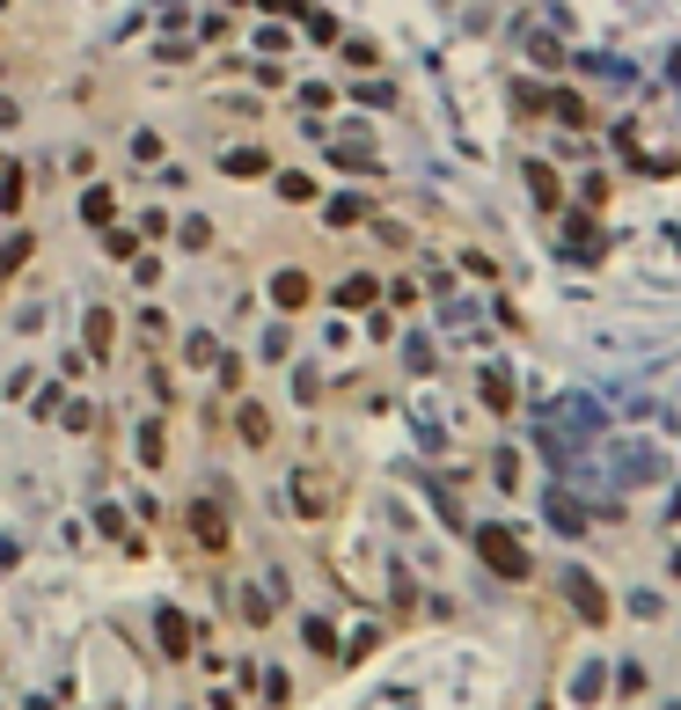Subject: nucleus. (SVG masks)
I'll list each match as a JSON object with an SVG mask.
<instances>
[{"mask_svg": "<svg viewBox=\"0 0 681 710\" xmlns=\"http://www.w3.org/2000/svg\"><path fill=\"white\" fill-rule=\"evenodd\" d=\"M520 184H528V198H536V205H542V213H550V221H557L564 205H572V198H564V176L550 169L542 154H528V162H520Z\"/></svg>", "mask_w": 681, "mask_h": 710, "instance_id": "nucleus-15", "label": "nucleus"}, {"mask_svg": "<svg viewBox=\"0 0 681 710\" xmlns=\"http://www.w3.org/2000/svg\"><path fill=\"white\" fill-rule=\"evenodd\" d=\"M609 198H615V184H609L601 169H586V176H579V205H586V213H601Z\"/></svg>", "mask_w": 681, "mask_h": 710, "instance_id": "nucleus-44", "label": "nucleus"}, {"mask_svg": "<svg viewBox=\"0 0 681 710\" xmlns=\"http://www.w3.org/2000/svg\"><path fill=\"white\" fill-rule=\"evenodd\" d=\"M344 96H352V103H360V110H403V88H396V81L389 74H374V81H352V88H344Z\"/></svg>", "mask_w": 681, "mask_h": 710, "instance_id": "nucleus-24", "label": "nucleus"}, {"mask_svg": "<svg viewBox=\"0 0 681 710\" xmlns=\"http://www.w3.org/2000/svg\"><path fill=\"white\" fill-rule=\"evenodd\" d=\"M125 338H132V352H169V344H176V322L162 316V308H140V316L125 322Z\"/></svg>", "mask_w": 681, "mask_h": 710, "instance_id": "nucleus-18", "label": "nucleus"}, {"mask_svg": "<svg viewBox=\"0 0 681 710\" xmlns=\"http://www.w3.org/2000/svg\"><path fill=\"white\" fill-rule=\"evenodd\" d=\"M542 125H557V132L586 140V132H601V110H594L579 88H550V110H542Z\"/></svg>", "mask_w": 681, "mask_h": 710, "instance_id": "nucleus-12", "label": "nucleus"}, {"mask_svg": "<svg viewBox=\"0 0 681 710\" xmlns=\"http://www.w3.org/2000/svg\"><path fill=\"white\" fill-rule=\"evenodd\" d=\"M154 644H162V660L169 666H191V652L206 644V630H198L176 601H162V608H154Z\"/></svg>", "mask_w": 681, "mask_h": 710, "instance_id": "nucleus-8", "label": "nucleus"}, {"mask_svg": "<svg viewBox=\"0 0 681 710\" xmlns=\"http://www.w3.org/2000/svg\"><path fill=\"white\" fill-rule=\"evenodd\" d=\"M322 395H330V374H322L316 359H293V403H301V411H316Z\"/></svg>", "mask_w": 681, "mask_h": 710, "instance_id": "nucleus-29", "label": "nucleus"}, {"mask_svg": "<svg viewBox=\"0 0 681 710\" xmlns=\"http://www.w3.org/2000/svg\"><path fill=\"white\" fill-rule=\"evenodd\" d=\"M491 484L520 490V454H513V447H491Z\"/></svg>", "mask_w": 681, "mask_h": 710, "instance_id": "nucleus-45", "label": "nucleus"}, {"mask_svg": "<svg viewBox=\"0 0 681 710\" xmlns=\"http://www.w3.org/2000/svg\"><path fill=\"white\" fill-rule=\"evenodd\" d=\"M338 103H344L338 81H301V88H293V110H301V118H330Z\"/></svg>", "mask_w": 681, "mask_h": 710, "instance_id": "nucleus-26", "label": "nucleus"}, {"mask_svg": "<svg viewBox=\"0 0 681 710\" xmlns=\"http://www.w3.org/2000/svg\"><path fill=\"white\" fill-rule=\"evenodd\" d=\"M344 498H352L344 469L316 462V454L286 469V520H301V528H330V520L344 513Z\"/></svg>", "mask_w": 681, "mask_h": 710, "instance_id": "nucleus-1", "label": "nucleus"}, {"mask_svg": "<svg viewBox=\"0 0 681 710\" xmlns=\"http://www.w3.org/2000/svg\"><path fill=\"white\" fill-rule=\"evenodd\" d=\"M667 520H681V498H674V513H667Z\"/></svg>", "mask_w": 681, "mask_h": 710, "instance_id": "nucleus-55", "label": "nucleus"}, {"mask_svg": "<svg viewBox=\"0 0 681 710\" xmlns=\"http://www.w3.org/2000/svg\"><path fill=\"white\" fill-rule=\"evenodd\" d=\"M227 608H235V623H243V630H271L279 601H271L265 579H235V587H227Z\"/></svg>", "mask_w": 681, "mask_h": 710, "instance_id": "nucleus-13", "label": "nucleus"}, {"mask_svg": "<svg viewBox=\"0 0 681 710\" xmlns=\"http://www.w3.org/2000/svg\"><path fill=\"white\" fill-rule=\"evenodd\" d=\"M301 29H308L316 45H338V15H322V8H301Z\"/></svg>", "mask_w": 681, "mask_h": 710, "instance_id": "nucleus-46", "label": "nucleus"}, {"mask_svg": "<svg viewBox=\"0 0 681 710\" xmlns=\"http://www.w3.org/2000/svg\"><path fill=\"white\" fill-rule=\"evenodd\" d=\"M674 579H681V549H674Z\"/></svg>", "mask_w": 681, "mask_h": 710, "instance_id": "nucleus-56", "label": "nucleus"}, {"mask_svg": "<svg viewBox=\"0 0 681 710\" xmlns=\"http://www.w3.org/2000/svg\"><path fill=\"white\" fill-rule=\"evenodd\" d=\"M265 359H293V322H271L265 330Z\"/></svg>", "mask_w": 681, "mask_h": 710, "instance_id": "nucleus-49", "label": "nucleus"}, {"mask_svg": "<svg viewBox=\"0 0 681 710\" xmlns=\"http://www.w3.org/2000/svg\"><path fill=\"white\" fill-rule=\"evenodd\" d=\"M477 557L491 564V571H498V579H506V587H528V579H536V557H528V542L513 535L506 520H484V528H477Z\"/></svg>", "mask_w": 681, "mask_h": 710, "instance_id": "nucleus-3", "label": "nucleus"}, {"mask_svg": "<svg viewBox=\"0 0 681 710\" xmlns=\"http://www.w3.org/2000/svg\"><path fill=\"white\" fill-rule=\"evenodd\" d=\"M81 227H118V184H89V191H81Z\"/></svg>", "mask_w": 681, "mask_h": 710, "instance_id": "nucleus-23", "label": "nucleus"}, {"mask_svg": "<svg viewBox=\"0 0 681 710\" xmlns=\"http://www.w3.org/2000/svg\"><path fill=\"white\" fill-rule=\"evenodd\" d=\"M23 198H30L23 162H8V154H0V213H8V221H23Z\"/></svg>", "mask_w": 681, "mask_h": 710, "instance_id": "nucleus-31", "label": "nucleus"}, {"mask_svg": "<svg viewBox=\"0 0 681 710\" xmlns=\"http://www.w3.org/2000/svg\"><path fill=\"white\" fill-rule=\"evenodd\" d=\"M249 45L265 51V59H286V51H293V29L286 23H257V29H249Z\"/></svg>", "mask_w": 681, "mask_h": 710, "instance_id": "nucleus-39", "label": "nucleus"}, {"mask_svg": "<svg viewBox=\"0 0 681 710\" xmlns=\"http://www.w3.org/2000/svg\"><path fill=\"white\" fill-rule=\"evenodd\" d=\"M103 257H110V264H132V257H140V235H132V227H103Z\"/></svg>", "mask_w": 681, "mask_h": 710, "instance_id": "nucleus-42", "label": "nucleus"}, {"mask_svg": "<svg viewBox=\"0 0 681 710\" xmlns=\"http://www.w3.org/2000/svg\"><path fill=\"white\" fill-rule=\"evenodd\" d=\"M125 154H132V169H162V162H169V140H162L154 125H132V132H125Z\"/></svg>", "mask_w": 681, "mask_h": 710, "instance_id": "nucleus-25", "label": "nucleus"}, {"mask_svg": "<svg viewBox=\"0 0 681 710\" xmlns=\"http://www.w3.org/2000/svg\"><path fill=\"white\" fill-rule=\"evenodd\" d=\"M557 242H564V257H572V264H601V257H609V235H601V213H586V205H564L557 213Z\"/></svg>", "mask_w": 681, "mask_h": 710, "instance_id": "nucleus-7", "label": "nucleus"}, {"mask_svg": "<svg viewBox=\"0 0 681 710\" xmlns=\"http://www.w3.org/2000/svg\"><path fill=\"white\" fill-rule=\"evenodd\" d=\"M265 300H271V316L279 322H293V316H308V308L322 300V286H316V271L308 264H279L265 279Z\"/></svg>", "mask_w": 681, "mask_h": 710, "instance_id": "nucleus-5", "label": "nucleus"}, {"mask_svg": "<svg viewBox=\"0 0 681 710\" xmlns=\"http://www.w3.org/2000/svg\"><path fill=\"white\" fill-rule=\"evenodd\" d=\"M227 425H235V440H243L249 454H265V447L279 440V417L265 411V395H235V403H227Z\"/></svg>", "mask_w": 681, "mask_h": 710, "instance_id": "nucleus-10", "label": "nucleus"}, {"mask_svg": "<svg viewBox=\"0 0 681 710\" xmlns=\"http://www.w3.org/2000/svg\"><path fill=\"white\" fill-rule=\"evenodd\" d=\"M184 710H198V703H184Z\"/></svg>", "mask_w": 681, "mask_h": 710, "instance_id": "nucleus-57", "label": "nucleus"}, {"mask_svg": "<svg viewBox=\"0 0 681 710\" xmlns=\"http://www.w3.org/2000/svg\"><path fill=\"white\" fill-rule=\"evenodd\" d=\"M293 637H301V644H308L316 660H330V666H338V623H330L322 608H301V623H293Z\"/></svg>", "mask_w": 681, "mask_h": 710, "instance_id": "nucleus-20", "label": "nucleus"}, {"mask_svg": "<svg viewBox=\"0 0 681 710\" xmlns=\"http://www.w3.org/2000/svg\"><path fill=\"white\" fill-rule=\"evenodd\" d=\"M243 703H249V696H243V688H235V682L206 688V710H243Z\"/></svg>", "mask_w": 681, "mask_h": 710, "instance_id": "nucleus-52", "label": "nucleus"}, {"mask_svg": "<svg viewBox=\"0 0 681 710\" xmlns=\"http://www.w3.org/2000/svg\"><path fill=\"white\" fill-rule=\"evenodd\" d=\"M506 96H513V118L520 125H542V110H550V88H536V81H513Z\"/></svg>", "mask_w": 681, "mask_h": 710, "instance_id": "nucleus-32", "label": "nucleus"}, {"mask_svg": "<svg viewBox=\"0 0 681 710\" xmlns=\"http://www.w3.org/2000/svg\"><path fill=\"white\" fill-rule=\"evenodd\" d=\"M366 344H396V316L389 308H366Z\"/></svg>", "mask_w": 681, "mask_h": 710, "instance_id": "nucleus-48", "label": "nucleus"}, {"mask_svg": "<svg viewBox=\"0 0 681 710\" xmlns=\"http://www.w3.org/2000/svg\"><path fill=\"white\" fill-rule=\"evenodd\" d=\"M213 374H220V403L249 395V367H243V352H220V359H213Z\"/></svg>", "mask_w": 681, "mask_h": 710, "instance_id": "nucleus-33", "label": "nucleus"}, {"mask_svg": "<svg viewBox=\"0 0 681 710\" xmlns=\"http://www.w3.org/2000/svg\"><path fill=\"white\" fill-rule=\"evenodd\" d=\"M338 51H344V67H360V74H381V45H374V37H338Z\"/></svg>", "mask_w": 681, "mask_h": 710, "instance_id": "nucleus-36", "label": "nucleus"}, {"mask_svg": "<svg viewBox=\"0 0 681 710\" xmlns=\"http://www.w3.org/2000/svg\"><path fill=\"white\" fill-rule=\"evenodd\" d=\"M403 367H411L418 381H433V374H439V352L425 344V330H411V352H403Z\"/></svg>", "mask_w": 681, "mask_h": 710, "instance_id": "nucleus-41", "label": "nucleus"}, {"mask_svg": "<svg viewBox=\"0 0 681 710\" xmlns=\"http://www.w3.org/2000/svg\"><path fill=\"white\" fill-rule=\"evenodd\" d=\"M0 8H8V0H0Z\"/></svg>", "mask_w": 681, "mask_h": 710, "instance_id": "nucleus-58", "label": "nucleus"}, {"mask_svg": "<svg viewBox=\"0 0 681 710\" xmlns=\"http://www.w3.org/2000/svg\"><path fill=\"white\" fill-rule=\"evenodd\" d=\"M213 110H220V118H227V125H249V132L265 125V96H257V88H249V96H220Z\"/></svg>", "mask_w": 681, "mask_h": 710, "instance_id": "nucleus-35", "label": "nucleus"}, {"mask_svg": "<svg viewBox=\"0 0 681 710\" xmlns=\"http://www.w3.org/2000/svg\"><path fill=\"white\" fill-rule=\"evenodd\" d=\"M557 587H564V601H572V615H579L586 630H609V615H615V601H609V587L586 571V564H564L557 571Z\"/></svg>", "mask_w": 681, "mask_h": 710, "instance_id": "nucleus-6", "label": "nucleus"}, {"mask_svg": "<svg viewBox=\"0 0 681 710\" xmlns=\"http://www.w3.org/2000/svg\"><path fill=\"white\" fill-rule=\"evenodd\" d=\"M132 462H140L146 476L169 469V417H162V411H146L140 425H132Z\"/></svg>", "mask_w": 681, "mask_h": 710, "instance_id": "nucleus-14", "label": "nucleus"}, {"mask_svg": "<svg viewBox=\"0 0 681 710\" xmlns=\"http://www.w3.org/2000/svg\"><path fill=\"white\" fill-rule=\"evenodd\" d=\"M23 264H30V235H15V242L0 249V279H15V271H23Z\"/></svg>", "mask_w": 681, "mask_h": 710, "instance_id": "nucleus-50", "label": "nucleus"}, {"mask_svg": "<svg viewBox=\"0 0 681 710\" xmlns=\"http://www.w3.org/2000/svg\"><path fill=\"white\" fill-rule=\"evenodd\" d=\"M601 696H609V666H601V660H586L579 674H572V710H594Z\"/></svg>", "mask_w": 681, "mask_h": 710, "instance_id": "nucleus-30", "label": "nucleus"}, {"mask_svg": "<svg viewBox=\"0 0 681 710\" xmlns=\"http://www.w3.org/2000/svg\"><path fill=\"white\" fill-rule=\"evenodd\" d=\"M96 162H103L96 147H73V154H67V176H73V184H89V176H96Z\"/></svg>", "mask_w": 681, "mask_h": 710, "instance_id": "nucleus-51", "label": "nucleus"}, {"mask_svg": "<svg viewBox=\"0 0 681 710\" xmlns=\"http://www.w3.org/2000/svg\"><path fill=\"white\" fill-rule=\"evenodd\" d=\"M257 688H265V710H286L293 703V674H286V666H265V674H257Z\"/></svg>", "mask_w": 681, "mask_h": 710, "instance_id": "nucleus-40", "label": "nucleus"}, {"mask_svg": "<svg viewBox=\"0 0 681 710\" xmlns=\"http://www.w3.org/2000/svg\"><path fill=\"white\" fill-rule=\"evenodd\" d=\"M118 338H125V316L110 300H96V308L81 316V352H89L96 367H110V359H118Z\"/></svg>", "mask_w": 681, "mask_h": 710, "instance_id": "nucleus-11", "label": "nucleus"}, {"mask_svg": "<svg viewBox=\"0 0 681 710\" xmlns=\"http://www.w3.org/2000/svg\"><path fill=\"white\" fill-rule=\"evenodd\" d=\"M389 593H396V615L411 623V615H418V579H411V564H389Z\"/></svg>", "mask_w": 681, "mask_h": 710, "instance_id": "nucleus-38", "label": "nucleus"}, {"mask_svg": "<svg viewBox=\"0 0 681 710\" xmlns=\"http://www.w3.org/2000/svg\"><path fill=\"white\" fill-rule=\"evenodd\" d=\"M330 169L338 176H381V154H374V140H338V147H330Z\"/></svg>", "mask_w": 681, "mask_h": 710, "instance_id": "nucleus-21", "label": "nucleus"}, {"mask_svg": "<svg viewBox=\"0 0 681 710\" xmlns=\"http://www.w3.org/2000/svg\"><path fill=\"white\" fill-rule=\"evenodd\" d=\"M169 227H176V213H169V205H146V213H140V227H132V235H140V249H146V242H162Z\"/></svg>", "mask_w": 681, "mask_h": 710, "instance_id": "nucleus-43", "label": "nucleus"}, {"mask_svg": "<svg viewBox=\"0 0 681 710\" xmlns=\"http://www.w3.org/2000/svg\"><path fill=\"white\" fill-rule=\"evenodd\" d=\"M374 644H381V623H360V630H352V637L338 644V666H360L366 652H374Z\"/></svg>", "mask_w": 681, "mask_h": 710, "instance_id": "nucleus-37", "label": "nucleus"}, {"mask_svg": "<svg viewBox=\"0 0 681 710\" xmlns=\"http://www.w3.org/2000/svg\"><path fill=\"white\" fill-rule=\"evenodd\" d=\"M257 8H308V0H257Z\"/></svg>", "mask_w": 681, "mask_h": 710, "instance_id": "nucleus-54", "label": "nucleus"}, {"mask_svg": "<svg viewBox=\"0 0 681 710\" xmlns=\"http://www.w3.org/2000/svg\"><path fill=\"white\" fill-rule=\"evenodd\" d=\"M322 300H330L338 316H366V308H381V271H374V264H352L338 286H322Z\"/></svg>", "mask_w": 681, "mask_h": 710, "instance_id": "nucleus-9", "label": "nucleus"}, {"mask_svg": "<svg viewBox=\"0 0 681 710\" xmlns=\"http://www.w3.org/2000/svg\"><path fill=\"white\" fill-rule=\"evenodd\" d=\"M213 169L227 176V184H265L271 169H279V147L271 140H257V132H235V140H220V154H213Z\"/></svg>", "mask_w": 681, "mask_h": 710, "instance_id": "nucleus-4", "label": "nucleus"}, {"mask_svg": "<svg viewBox=\"0 0 681 710\" xmlns=\"http://www.w3.org/2000/svg\"><path fill=\"white\" fill-rule=\"evenodd\" d=\"M169 235H176V249H191V257H206V249L220 242V227L206 221V213H176V227H169Z\"/></svg>", "mask_w": 681, "mask_h": 710, "instance_id": "nucleus-27", "label": "nucleus"}, {"mask_svg": "<svg viewBox=\"0 0 681 710\" xmlns=\"http://www.w3.org/2000/svg\"><path fill=\"white\" fill-rule=\"evenodd\" d=\"M198 29H206V45H227V37H235V15H206Z\"/></svg>", "mask_w": 681, "mask_h": 710, "instance_id": "nucleus-53", "label": "nucleus"}, {"mask_svg": "<svg viewBox=\"0 0 681 710\" xmlns=\"http://www.w3.org/2000/svg\"><path fill=\"white\" fill-rule=\"evenodd\" d=\"M374 213H381V205H374L366 191H344V198H330V205H322V227H330V235H360Z\"/></svg>", "mask_w": 681, "mask_h": 710, "instance_id": "nucleus-17", "label": "nucleus"}, {"mask_svg": "<svg viewBox=\"0 0 681 710\" xmlns=\"http://www.w3.org/2000/svg\"><path fill=\"white\" fill-rule=\"evenodd\" d=\"M125 271H132V286H140V294H154V286H162V257H146V249H140Z\"/></svg>", "mask_w": 681, "mask_h": 710, "instance_id": "nucleus-47", "label": "nucleus"}, {"mask_svg": "<svg viewBox=\"0 0 681 710\" xmlns=\"http://www.w3.org/2000/svg\"><path fill=\"white\" fill-rule=\"evenodd\" d=\"M455 264H462L455 279H477L484 294H498V286H506V271H498V257H484L477 242H462V249H455Z\"/></svg>", "mask_w": 681, "mask_h": 710, "instance_id": "nucleus-22", "label": "nucleus"}, {"mask_svg": "<svg viewBox=\"0 0 681 710\" xmlns=\"http://www.w3.org/2000/svg\"><path fill=\"white\" fill-rule=\"evenodd\" d=\"M220 352H227V344H220L213 330H184V338L169 344V367H176V374H213Z\"/></svg>", "mask_w": 681, "mask_h": 710, "instance_id": "nucleus-16", "label": "nucleus"}, {"mask_svg": "<svg viewBox=\"0 0 681 710\" xmlns=\"http://www.w3.org/2000/svg\"><path fill=\"white\" fill-rule=\"evenodd\" d=\"M366 235H374V242H381V249H396V257H403V249L418 242L411 227H403V213H374V221H366Z\"/></svg>", "mask_w": 681, "mask_h": 710, "instance_id": "nucleus-34", "label": "nucleus"}, {"mask_svg": "<svg viewBox=\"0 0 681 710\" xmlns=\"http://www.w3.org/2000/svg\"><path fill=\"white\" fill-rule=\"evenodd\" d=\"M477 403H484L491 417H506L513 411V374L506 367H484V374H477Z\"/></svg>", "mask_w": 681, "mask_h": 710, "instance_id": "nucleus-28", "label": "nucleus"}, {"mask_svg": "<svg viewBox=\"0 0 681 710\" xmlns=\"http://www.w3.org/2000/svg\"><path fill=\"white\" fill-rule=\"evenodd\" d=\"M176 528H184V542H191L198 557H227L235 549V520H227V498H213V490H191L184 506H176Z\"/></svg>", "mask_w": 681, "mask_h": 710, "instance_id": "nucleus-2", "label": "nucleus"}, {"mask_svg": "<svg viewBox=\"0 0 681 710\" xmlns=\"http://www.w3.org/2000/svg\"><path fill=\"white\" fill-rule=\"evenodd\" d=\"M271 191H279V205H322V184L308 169H293V162H279V169L265 176Z\"/></svg>", "mask_w": 681, "mask_h": 710, "instance_id": "nucleus-19", "label": "nucleus"}]
</instances>
